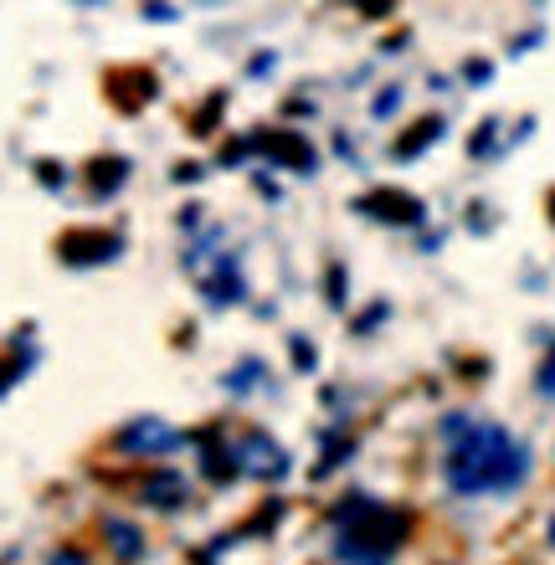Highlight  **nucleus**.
Masks as SVG:
<instances>
[{"label":"nucleus","instance_id":"f257e3e1","mask_svg":"<svg viewBox=\"0 0 555 565\" xmlns=\"http://www.w3.org/2000/svg\"><path fill=\"white\" fill-rule=\"evenodd\" d=\"M525 478H530V447L499 422H468L448 443V458H442V483L458 499L514 493Z\"/></svg>","mask_w":555,"mask_h":565},{"label":"nucleus","instance_id":"f03ea898","mask_svg":"<svg viewBox=\"0 0 555 565\" xmlns=\"http://www.w3.org/2000/svg\"><path fill=\"white\" fill-rule=\"evenodd\" d=\"M330 524H334V561L340 565H391L406 545L412 514L386 509L371 493H345L330 509Z\"/></svg>","mask_w":555,"mask_h":565},{"label":"nucleus","instance_id":"7ed1b4c3","mask_svg":"<svg viewBox=\"0 0 555 565\" xmlns=\"http://www.w3.org/2000/svg\"><path fill=\"white\" fill-rule=\"evenodd\" d=\"M185 268L195 273L201 282V298H206L211 309H237L247 303V268H242V253L237 247H226V232L222 226H201L195 242L185 247Z\"/></svg>","mask_w":555,"mask_h":565},{"label":"nucleus","instance_id":"20e7f679","mask_svg":"<svg viewBox=\"0 0 555 565\" xmlns=\"http://www.w3.org/2000/svg\"><path fill=\"white\" fill-rule=\"evenodd\" d=\"M108 447H114L119 458H129V462H154V458L181 452L185 431L175 427V422H166V417H129L114 437H108Z\"/></svg>","mask_w":555,"mask_h":565},{"label":"nucleus","instance_id":"39448f33","mask_svg":"<svg viewBox=\"0 0 555 565\" xmlns=\"http://www.w3.org/2000/svg\"><path fill=\"white\" fill-rule=\"evenodd\" d=\"M253 145V160H263L268 170H293V175H314L319 149L303 129H253L247 135Z\"/></svg>","mask_w":555,"mask_h":565},{"label":"nucleus","instance_id":"423d86ee","mask_svg":"<svg viewBox=\"0 0 555 565\" xmlns=\"http://www.w3.org/2000/svg\"><path fill=\"white\" fill-rule=\"evenodd\" d=\"M350 206L361 211L365 222H381V226H402V232H417V226H427V201L412 191H402V185H375V191L355 195Z\"/></svg>","mask_w":555,"mask_h":565},{"label":"nucleus","instance_id":"0eeeda50","mask_svg":"<svg viewBox=\"0 0 555 565\" xmlns=\"http://www.w3.org/2000/svg\"><path fill=\"white\" fill-rule=\"evenodd\" d=\"M232 452H237V468H242V478H253V483H284L288 478V447L273 437V431H263V427H247L232 443Z\"/></svg>","mask_w":555,"mask_h":565},{"label":"nucleus","instance_id":"6e6552de","mask_svg":"<svg viewBox=\"0 0 555 565\" xmlns=\"http://www.w3.org/2000/svg\"><path fill=\"white\" fill-rule=\"evenodd\" d=\"M57 257L67 268H108L124 257V237L114 226H73L57 237Z\"/></svg>","mask_w":555,"mask_h":565},{"label":"nucleus","instance_id":"1a4fd4ad","mask_svg":"<svg viewBox=\"0 0 555 565\" xmlns=\"http://www.w3.org/2000/svg\"><path fill=\"white\" fill-rule=\"evenodd\" d=\"M129 170H135L129 154H93V160L83 164V191H88V201H114V195L129 185Z\"/></svg>","mask_w":555,"mask_h":565},{"label":"nucleus","instance_id":"9d476101","mask_svg":"<svg viewBox=\"0 0 555 565\" xmlns=\"http://www.w3.org/2000/svg\"><path fill=\"white\" fill-rule=\"evenodd\" d=\"M195 452H201V478L216 483V489H226V483H237L242 478L237 452H232V443H222V431L216 427H206L201 437H195Z\"/></svg>","mask_w":555,"mask_h":565},{"label":"nucleus","instance_id":"9b49d317","mask_svg":"<svg viewBox=\"0 0 555 565\" xmlns=\"http://www.w3.org/2000/svg\"><path fill=\"white\" fill-rule=\"evenodd\" d=\"M139 504L154 509V514H181V509L191 504V483H185L181 473L160 468V473L145 478V489H139Z\"/></svg>","mask_w":555,"mask_h":565},{"label":"nucleus","instance_id":"f8f14e48","mask_svg":"<svg viewBox=\"0 0 555 565\" xmlns=\"http://www.w3.org/2000/svg\"><path fill=\"white\" fill-rule=\"evenodd\" d=\"M104 540L108 551H114V561L119 565H139L145 555H150V540H145V530L129 520H104Z\"/></svg>","mask_w":555,"mask_h":565},{"label":"nucleus","instance_id":"ddd939ff","mask_svg":"<svg viewBox=\"0 0 555 565\" xmlns=\"http://www.w3.org/2000/svg\"><path fill=\"white\" fill-rule=\"evenodd\" d=\"M226 396H237V402H247V396H257V391H273L268 381V360L263 355H242L232 371H226Z\"/></svg>","mask_w":555,"mask_h":565},{"label":"nucleus","instance_id":"4468645a","mask_svg":"<svg viewBox=\"0 0 555 565\" xmlns=\"http://www.w3.org/2000/svg\"><path fill=\"white\" fill-rule=\"evenodd\" d=\"M442 135H448V119L427 114V119L412 124V129H406V135L391 145V160H402V164H406V160H421V154H427V149H433Z\"/></svg>","mask_w":555,"mask_h":565},{"label":"nucleus","instance_id":"2eb2a0df","mask_svg":"<svg viewBox=\"0 0 555 565\" xmlns=\"http://www.w3.org/2000/svg\"><path fill=\"white\" fill-rule=\"evenodd\" d=\"M355 431H345V427H330L324 437H319V462H314V478H330L334 468H345L350 462V452H355Z\"/></svg>","mask_w":555,"mask_h":565},{"label":"nucleus","instance_id":"dca6fc26","mask_svg":"<svg viewBox=\"0 0 555 565\" xmlns=\"http://www.w3.org/2000/svg\"><path fill=\"white\" fill-rule=\"evenodd\" d=\"M226 104H232L226 93H211L206 104L191 114V135L195 139H211V135H216V129H222V119H226Z\"/></svg>","mask_w":555,"mask_h":565},{"label":"nucleus","instance_id":"f3484780","mask_svg":"<svg viewBox=\"0 0 555 565\" xmlns=\"http://www.w3.org/2000/svg\"><path fill=\"white\" fill-rule=\"evenodd\" d=\"M402 104H406V88H402V83H386V88L371 98V119H375V124L396 119V114H402Z\"/></svg>","mask_w":555,"mask_h":565},{"label":"nucleus","instance_id":"a211bd4d","mask_svg":"<svg viewBox=\"0 0 555 565\" xmlns=\"http://www.w3.org/2000/svg\"><path fill=\"white\" fill-rule=\"evenodd\" d=\"M499 129H504L499 119H483V124H479V135L468 139V154H473V160H489V154H499V149H504Z\"/></svg>","mask_w":555,"mask_h":565},{"label":"nucleus","instance_id":"6ab92c4d","mask_svg":"<svg viewBox=\"0 0 555 565\" xmlns=\"http://www.w3.org/2000/svg\"><path fill=\"white\" fill-rule=\"evenodd\" d=\"M324 303H330V309H345V303H350V273H345V263H330V268H324Z\"/></svg>","mask_w":555,"mask_h":565},{"label":"nucleus","instance_id":"aec40b11","mask_svg":"<svg viewBox=\"0 0 555 565\" xmlns=\"http://www.w3.org/2000/svg\"><path fill=\"white\" fill-rule=\"evenodd\" d=\"M288 360H293V371H299V375H314L319 371L314 340H309V334H293V340H288Z\"/></svg>","mask_w":555,"mask_h":565},{"label":"nucleus","instance_id":"412c9836","mask_svg":"<svg viewBox=\"0 0 555 565\" xmlns=\"http://www.w3.org/2000/svg\"><path fill=\"white\" fill-rule=\"evenodd\" d=\"M386 319H391V303H386V298H375L365 313H355V324H350V329H355V334H371V329H381Z\"/></svg>","mask_w":555,"mask_h":565},{"label":"nucleus","instance_id":"4be33fe9","mask_svg":"<svg viewBox=\"0 0 555 565\" xmlns=\"http://www.w3.org/2000/svg\"><path fill=\"white\" fill-rule=\"evenodd\" d=\"M535 391H541V396H555V334L545 340V360H541V371H535Z\"/></svg>","mask_w":555,"mask_h":565},{"label":"nucleus","instance_id":"5701e85b","mask_svg":"<svg viewBox=\"0 0 555 565\" xmlns=\"http://www.w3.org/2000/svg\"><path fill=\"white\" fill-rule=\"evenodd\" d=\"M36 180H42L46 191H62V185H67L73 175H67V170H62L57 160H36Z\"/></svg>","mask_w":555,"mask_h":565},{"label":"nucleus","instance_id":"b1692460","mask_svg":"<svg viewBox=\"0 0 555 565\" xmlns=\"http://www.w3.org/2000/svg\"><path fill=\"white\" fill-rule=\"evenodd\" d=\"M489 77H494V62H483V57H468L463 62V83H468V88H483Z\"/></svg>","mask_w":555,"mask_h":565},{"label":"nucleus","instance_id":"393cba45","mask_svg":"<svg viewBox=\"0 0 555 565\" xmlns=\"http://www.w3.org/2000/svg\"><path fill=\"white\" fill-rule=\"evenodd\" d=\"M145 21L170 26V21H181V11H175V0H145Z\"/></svg>","mask_w":555,"mask_h":565},{"label":"nucleus","instance_id":"a878e982","mask_svg":"<svg viewBox=\"0 0 555 565\" xmlns=\"http://www.w3.org/2000/svg\"><path fill=\"white\" fill-rule=\"evenodd\" d=\"M278 73V52H257V57H247V77H268Z\"/></svg>","mask_w":555,"mask_h":565},{"label":"nucleus","instance_id":"bb28decb","mask_svg":"<svg viewBox=\"0 0 555 565\" xmlns=\"http://www.w3.org/2000/svg\"><path fill=\"white\" fill-rule=\"evenodd\" d=\"M46 565H93L88 551H77V545H62V551L46 555Z\"/></svg>","mask_w":555,"mask_h":565},{"label":"nucleus","instance_id":"cd10ccee","mask_svg":"<svg viewBox=\"0 0 555 565\" xmlns=\"http://www.w3.org/2000/svg\"><path fill=\"white\" fill-rule=\"evenodd\" d=\"M195 180H206V164H195V160L175 164V185H195Z\"/></svg>","mask_w":555,"mask_h":565},{"label":"nucleus","instance_id":"c85d7f7f","mask_svg":"<svg viewBox=\"0 0 555 565\" xmlns=\"http://www.w3.org/2000/svg\"><path fill=\"white\" fill-rule=\"evenodd\" d=\"M175 222H181V232H201V226H206V216H201V206H181V216H175Z\"/></svg>","mask_w":555,"mask_h":565},{"label":"nucleus","instance_id":"c756f323","mask_svg":"<svg viewBox=\"0 0 555 565\" xmlns=\"http://www.w3.org/2000/svg\"><path fill=\"white\" fill-rule=\"evenodd\" d=\"M361 11H365V15H375V21H381V15H391V0H361Z\"/></svg>","mask_w":555,"mask_h":565},{"label":"nucleus","instance_id":"7c9ffc66","mask_svg":"<svg viewBox=\"0 0 555 565\" xmlns=\"http://www.w3.org/2000/svg\"><path fill=\"white\" fill-rule=\"evenodd\" d=\"M545 540H551V551H555V514L545 520Z\"/></svg>","mask_w":555,"mask_h":565},{"label":"nucleus","instance_id":"2f4dec72","mask_svg":"<svg viewBox=\"0 0 555 565\" xmlns=\"http://www.w3.org/2000/svg\"><path fill=\"white\" fill-rule=\"evenodd\" d=\"M551 226H555V191H551Z\"/></svg>","mask_w":555,"mask_h":565},{"label":"nucleus","instance_id":"473e14b6","mask_svg":"<svg viewBox=\"0 0 555 565\" xmlns=\"http://www.w3.org/2000/svg\"><path fill=\"white\" fill-rule=\"evenodd\" d=\"M83 6H104V0H83Z\"/></svg>","mask_w":555,"mask_h":565}]
</instances>
